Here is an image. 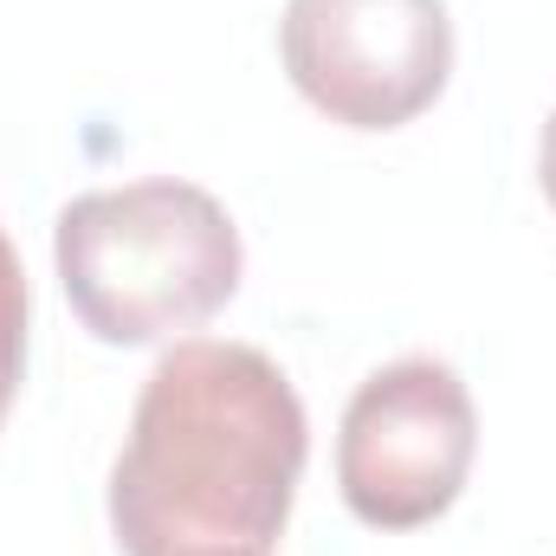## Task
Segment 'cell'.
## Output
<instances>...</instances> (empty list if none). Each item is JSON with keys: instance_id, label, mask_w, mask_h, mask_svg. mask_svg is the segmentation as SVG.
Returning a JSON list of instances; mask_svg holds the SVG:
<instances>
[{"instance_id": "obj_1", "label": "cell", "mask_w": 556, "mask_h": 556, "mask_svg": "<svg viewBox=\"0 0 556 556\" xmlns=\"http://www.w3.org/2000/svg\"><path fill=\"white\" fill-rule=\"evenodd\" d=\"M311 427L266 350L188 337L137 395L111 466L124 556H266L291 518Z\"/></svg>"}, {"instance_id": "obj_2", "label": "cell", "mask_w": 556, "mask_h": 556, "mask_svg": "<svg viewBox=\"0 0 556 556\" xmlns=\"http://www.w3.org/2000/svg\"><path fill=\"white\" fill-rule=\"evenodd\" d=\"M52 253L78 324L117 350L201 330L247 266L233 214L175 175L78 194L59 214Z\"/></svg>"}, {"instance_id": "obj_3", "label": "cell", "mask_w": 556, "mask_h": 556, "mask_svg": "<svg viewBox=\"0 0 556 556\" xmlns=\"http://www.w3.org/2000/svg\"><path fill=\"white\" fill-rule=\"evenodd\" d=\"M472 453L479 415L466 382L433 356H402L350 395L337 433V485L369 531H420L459 498Z\"/></svg>"}, {"instance_id": "obj_4", "label": "cell", "mask_w": 556, "mask_h": 556, "mask_svg": "<svg viewBox=\"0 0 556 556\" xmlns=\"http://www.w3.org/2000/svg\"><path fill=\"white\" fill-rule=\"evenodd\" d=\"M278 52L330 124L402 130L453 78V20L446 0H291Z\"/></svg>"}, {"instance_id": "obj_5", "label": "cell", "mask_w": 556, "mask_h": 556, "mask_svg": "<svg viewBox=\"0 0 556 556\" xmlns=\"http://www.w3.org/2000/svg\"><path fill=\"white\" fill-rule=\"evenodd\" d=\"M20 369H26V273L13 240L0 233V420L20 395Z\"/></svg>"}, {"instance_id": "obj_6", "label": "cell", "mask_w": 556, "mask_h": 556, "mask_svg": "<svg viewBox=\"0 0 556 556\" xmlns=\"http://www.w3.org/2000/svg\"><path fill=\"white\" fill-rule=\"evenodd\" d=\"M538 181H544V194H551V207H556V111H551V124H544V149H538Z\"/></svg>"}]
</instances>
